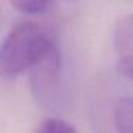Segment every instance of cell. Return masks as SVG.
<instances>
[{
  "label": "cell",
  "instance_id": "cell-1",
  "mask_svg": "<svg viewBox=\"0 0 133 133\" xmlns=\"http://www.w3.org/2000/svg\"><path fill=\"white\" fill-rule=\"evenodd\" d=\"M57 47L56 33L37 22L16 24L0 44V79H12L40 63Z\"/></svg>",
  "mask_w": 133,
  "mask_h": 133
},
{
  "label": "cell",
  "instance_id": "cell-2",
  "mask_svg": "<svg viewBox=\"0 0 133 133\" xmlns=\"http://www.w3.org/2000/svg\"><path fill=\"white\" fill-rule=\"evenodd\" d=\"M62 55L59 46L49 53L40 63L29 70L30 86L36 100L44 106H50L57 100L60 89Z\"/></svg>",
  "mask_w": 133,
  "mask_h": 133
},
{
  "label": "cell",
  "instance_id": "cell-3",
  "mask_svg": "<svg viewBox=\"0 0 133 133\" xmlns=\"http://www.w3.org/2000/svg\"><path fill=\"white\" fill-rule=\"evenodd\" d=\"M113 44L119 59V72L133 80V15L126 16L116 23Z\"/></svg>",
  "mask_w": 133,
  "mask_h": 133
},
{
  "label": "cell",
  "instance_id": "cell-4",
  "mask_svg": "<svg viewBox=\"0 0 133 133\" xmlns=\"http://www.w3.org/2000/svg\"><path fill=\"white\" fill-rule=\"evenodd\" d=\"M115 123L117 133H133V96L117 100L115 106Z\"/></svg>",
  "mask_w": 133,
  "mask_h": 133
},
{
  "label": "cell",
  "instance_id": "cell-5",
  "mask_svg": "<svg viewBox=\"0 0 133 133\" xmlns=\"http://www.w3.org/2000/svg\"><path fill=\"white\" fill-rule=\"evenodd\" d=\"M35 133H77L76 129L66 120L57 117H47L37 124Z\"/></svg>",
  "mask_w": 133,
  "mask_h": 133
},
{
  "label": "cell",
  "instance_id": "cell-6",
  "mask_svg": "<svg viewBox=\"0 0 133 133\" xmlns=\"http://www.w3.org/2000/svg\"><path fill=\"white\" fill-rule=\"evenodd\" d=\"M10 2L19 12L26 15H37L43 12L50 3V0H10Z\"/></svg>",
  "mask_w": 133,
  "mask_h": 133
}]
</instances>
